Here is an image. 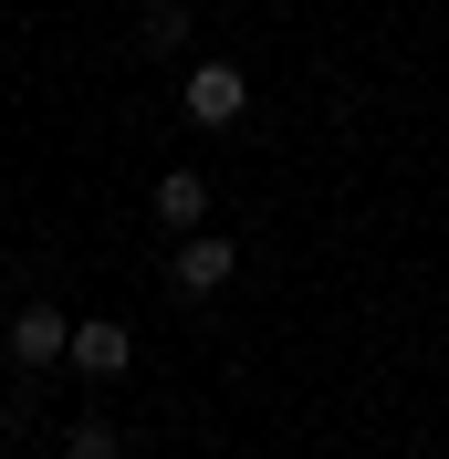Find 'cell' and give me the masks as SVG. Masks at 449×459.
Wrapping results in <instances>:
<instances>
[{
	"label": "cell",
	"mask_w": 449,
	"mask_h": 459,
	"mask_svg": "<svg viewBox=\"0 0 449 459\" xmlns=\"http://www.w3.org/2000/svg\"><path fill=\"white\" fill-rule=\"evenodd\" d=\"M178 115H189L198 136L241 126V115H251V74H241L230 53H198V63H189V84H178Z\"/></svg>",
	"instance_id": "6da1fadb"
},
{
	"label": "cell",
	"mask_w": 449,
	"mask_h": 459,
	"mask_svg": "<svg viewBox=\"0 0 449 459\" xmlns=\"http://www.w3.org/2000/svg\"><path fill=\"white\" fill-rule=\"evenodd\" d=\"M230 272H241V251H230L220 230H189V240H178V251H168V282L189 292V303H198V292H220Z\"/></svg>",
	"instance_id": "7a4b0ae2"
},
{
	"label": "cell",
	"mask_w": 449,
	"mask_h": 459,
	"mask_svg": "<svg viewBox=\"0 0 449 459\" xmlns=\"http://www.w3.org/2000/svg\"><path fill=\"white\" fill-rule=\"evenodd\" d=\"M11 355H22L31 376L63 366V355H74V314H63V303H22V314H11Z\"/></svg>",
	"instance_id": "3957f363"
},
{
	"label": "cell",
	"mask_w": 449,
	"mask_h": 459,
	"mask_svg": "<svg viewBox=\"0 0 449 459\" xmlns=\"http://www.w3.org/2000/svg\"><path fill=\"white\" fill-rule=\"evenodd\" d=\"M146 209H157V230L189 240V230H209V178H198V168H168L157 188H146Z\"/></svg>",
	"instance_id": "277c9868"
},
{
	"label": "cell",
	"mask_w": 449,
	"mask_h": 459,
	"mask_svg": "<svg viewBox=\"0 0 449 459\" xmlns=\"http://www.w3.org/2000/svg\"><path fill=\"white\" fill-rule=\"evenodd\" d=\"M74 376H94V386H115V376L136 366V344H126V324H74V355H63Z\"/></svg>",
	"instance_id": "5b68a950"
},
{
	"label": "cell",
	"mask_w": 449,
	"mask_h": 459,
	"mask_svg": "<svg viewBox=\"0 0 449 459\" xmlns=\"http://www.w3.org/2000/svg\"><path fill=\"white\" fill-rule=\"evenodd\" d=\"M136 42H146V53H178V42H189V0H146V11H136Z\"/></svg>",
	"instance_id": "8992f818"
},
{
	"label": "cell",
	"mask_w": 449,
	"mask_h": 459,
	"mask_svg": "<svg viewBox=\"0 0 449 459\" xmlns=\"http://www.w3.org/2000/svg\"><path fill=\"white\" fill-rule=\"evenodd\" d=\"M53 459H126V438L105 429V418H74V429H63V449Z\"/></svg>",
	"instance_id": "52a82bcc"
}]
</instances>
